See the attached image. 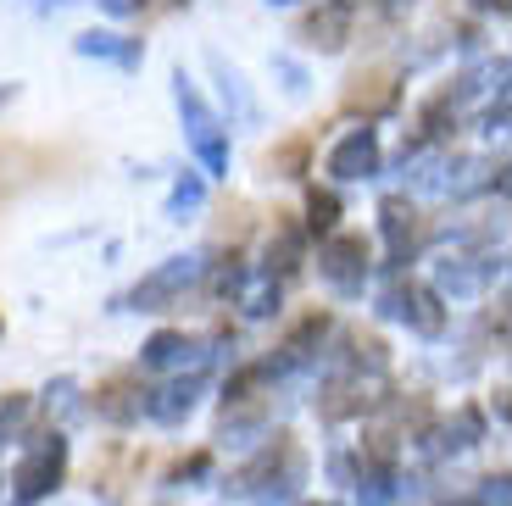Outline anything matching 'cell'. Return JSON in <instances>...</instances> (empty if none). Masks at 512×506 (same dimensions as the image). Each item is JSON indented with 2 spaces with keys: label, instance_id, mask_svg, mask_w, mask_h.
Wrapping results in <instances>:
<instances>
[{
  "label": "cell",
  "instance_id": "22",
  "mask_svg": "<svg viewBox=\"0 0 512 506\" xmlns=\"http://www.w3.org/2000/svg\"><path fill=\"white\" fill-rule=\"evenodd\" d=\"M318 506H334V501H318Z\"/></svg>",
  "mask_w": 512,
  "mask_h": 506
},
{
  "label": "cell",
  "instance_id": "10",
  "mask_svg": "<svg viewBox=\"0 0 512 506\" xmlns=\"http://www.w3.org/2000/svg\"><path fill=\"white\" fill-rule=\"evenodd\" d=\"M301 39L318 45V51H340L351 39V6H323V12H312L307 28H301Z\"/></svg>",
  "mask_w": 512,
  "mask_h": 506
},
{
  "label": "cell",
  "instance_id": "2",
  "mask_svg": "<svg viewBox=\"0 0 512 506\" xmlns=\"http://www.w3.org/2000/svg\"><path fill=\"white\" fill-rule=\"evenodd\" d=\"M201 273H206L201 256H167L162 267H151V273L134 284L128 306H140V312H162V306H173L190 284H201Z\"/></svg>",
  "mask_w": 512,
  "mask_h": 506
},
{
  "label": "cell",
  "instance_id": "19",
  "mask_svg": "<svg viewBox=\"0 0 512 506\" xmlns=\"http://www.w3.org/2000/svg\"><path fill=\"white\" fill-rule=\"evenodd\" d=\"M12 95H17V84H0V106L12 101Z\"/></svg>",
  "mask_w": 512,
  "mask_h": 506
},
{
  "label": "cell",
  "instance_id": "4",
  "mask_svg": "<svg viewBox=\"0 0 512 506\" xmlns=\"http://www.w3.org/2000/svg\"><path fill=\"white\" fill-rule=\"evenodd\" d=\"M62 468H67V440L62 434H45L34 451L17 462L12 484H17V501H39V495H51L62 484Z\"/></svg>",
  "mask_w": 512,
  "mask_h": 506
},
{
  "label": "cell",
  "instance_id": "1",
  "mask_svg": "<svg viewBox=\"0 0 512 506\" xmlns=\"http://www.w3.org/2000/svg\"><path fill=\"white\" fill-rule=\"evenodd\" d=\"M173 95H179V112H184V134H190V145H195V156H201V167L212 178H223L229 173V140H223V128H218V117H212V106L201 101V89L190 84V78H173Z\"/></svg>",
  "mask_w": 512,
  "mask_h": 506
},
{
  "label": "cell",
  "instance_id": "16",
  "mask_svg": "<svg viewBox=\"0 0 512 506\" xmlns=\"http://www.w3.org/2000/svg\"><path fill=\"white\" fill-rule=\"evenodd\" d=\"M78 51L84 56H117L123 67H140V45H117V34H84Z\"/></svg>",
  "mask_w": 512,
  "mask_h": 506
},
{
  "label": "cell",
  "instance_id": "20",
  "mask_svg": "<svg viewBox=\"0 0 512 506\" xmlns=\"http://www.w3.org/2000/svg\"><path fill=\"white\" fill-rule=\"evenodd\" d=\"M479 6H485V12H490V6H496V12H507V0H479Z\"/></svg>",
  "mask_w": 512,
  "mask_h": 506
},
{
  "label": "cell",
  "instance_id": "17",
  "mask_svg": "<svg viewBox=\"0 0 512 506\" xmlns=\"http://www.w3.org/2000/svg\"><path fill=\"white\" fill-rule=\"evenodd\" d=\"M240 306H245L251 317H268V312H279V284H273V279H262L256 290H245V295H240Z\"/></svg>",
  "mask_w": 512,
  "mask_h": 506
},
{
  "label": "cell",
  "instance_id": "14",
  "mask_svg": "<svg viewBox=\"0 0 512 506\" xmlns=\"http://www.w3.org/2000/svg\"><path fill=\"white\" fill-rule=\"evenodd\" d=\"M334 228H340V195L312 190V201H307V234H323V240H329Z\"/></svg>",
  "mask_w": 512,
  "mask_h": 506
},
{
  "label": "cell",
  "instance_id": "21",
  "mask_svg": "<svg viewBox=\"0 0 512 506\" xmlns=\"http://www.w3.org/2000/svg\"><path fill=\"white\" fill-rule=\"evenodd\" d=\"M273 6H295V0H273Z\"/></svg>",
  "mask_w": 512,
  "mask_h": 506
},
{
  "label": "cell",
  "instance_id": "3",
  "mask_svg": "<svg viewBox=\"0 0 512 506\" xmlns=\"http://www.w3.org/2000/svg\"><path fill=\"white\" fill-rule=\"evenodd\" d=\"M318 273L340 295H362V284H368V240L362 234H329L318 251Z\"/></svg>",
  "mask_w": 512,
  "mask_h": 506
},
{
  "label": "cell",
  "instance_id": "9",
  "mask_svg": "<svg viewBox=\"0 0 512 506\" xmlns=\"http://www.w3.org/2000/svg\"><path fill=\"white\" fill-rule=\"evenodd\" d=\"M201 356H206V351L190 340V334L162 329V334H151V340H145L140 362H145V367H184V362H201Z\"/></svg>",
  "mask_w": 512,
  "mask_h": 506
},
{
  "label": "cell",
  "instance_id": "12",
  "mask_svg": "<svg viewBox=\"0 0 512 506\" xmlns=\"http://www.w3.org/2000/svg\"><path fill=\"white\" fill-rule=\"evenodd\" d=\"M301 256H307V228H295V223L279 228V234L268 240V279L273 273H295Z\"/></svg>",
  "mask_w": 512,
  "mask_h": 506
},
{
  "label": "cell",
  "instance_id": "8",
  "mask_svg": "<svg viewBox=\"0 0 512 506\" xmlns=\"http://www.w3.org/2000/svg\"><path fill=\"white\" fill-rule=\"evenodd\" d=\"M195 395H201V373L162 384V390H156L151 401H145V412H151L156 423H184V418H190V406H195Z\"/></svg>",
  "mask_w": 512,
  "mask_h": 506
},
{
  "label": "cell",
  "instance_id": "15",
  "mask_svg": "<svg viewBox=\"0 0 512 506\" xmlns=\"http://www.w3.org/2000/svg\"><path fill=\"white\" fill-rule=\"evenodd\" d=\"M357 490H362V506H390V501H396V473L373 462V468H362Z\"/></svg>",
  "mask_w": 512,
  "mask_h": 506
},
{
  "label": "cell",
  "instance_id": "11",
  "mask_svg": "<svg viewBox=\"0 0 512 506\" xmlns=\"http://www.w3.org/2000/svg\"><path fill=\"white\" fill-rule=\"evenodd\" d=\"M140 406L145 401H134V379H106L101 390H95V412H101V418H112V423L140 418Z\"/></svg>",
  "mask_w": 512,
  "mask_h": 506
},
{
  "label": "cell",
  "instance_id": "18",
  "mask_svg": "<svg viewBox=\"0 0 512 506\" xmlns=\"http://www.w3.org/2000/svg\"><path fill=\"white\" fill-rule=\"evenodd\" d=\"M201 178H179V184H173V201H167V212L173 217H184V212H195V206H201Z\"/></svg>",
  "mask_w": 512,
  "mask_h": 506
},
{
  "label": "cell",
  "instance_id": "6",
  "mask_svg": "<svg viewBox=\"0 0 512 506\" xmlns=\"http://www.w3.org/2000/svg\"><path fill=\"white\" fill-rule=\"evenodd\" d=\"M323 167H329L340 184H351V178H373L379 173V134H373V128H351L346 140L329 151Z\"/></svg>",
  "mask_w": 512,
  "mask_h": 506
},
{
  "label": "cell",
  "instance_id": "7",
  "mask_svg": "<svg viewBox=\"0 0 512 506\" xmlns=\"http://www.w3.org/2000/svg\"><path fill=\"white\" fill-rule=\"evenodd\" d=\"M379 228H384V245H390V256H396V262H407V256H412V240H418V212H412V201L390 195V201L379 206Z\"/></svg>",
  "mask_w": 512,
  "mask_h": 506
},
{
  "label": "cell",
  "instance_id": "13",
  "mask_svg": "<svg viewBox=\"0 0 512 506\" xmlns=\"http://www.w3.org/2000/svg\"><path fill=\"white\" fill-rule=\"evenodd\" d=\"M479 434H485V418H479L474 406H462L457 418H451L446 429L435 434V451H462V445H474Z\"/></svg>",
  "mask_w": 512,
  "mask_h": 506
},
{
  "label": "cell",
  "instance_id": "5",
  "mask_svg": "<svg viewBox=\"0 0 512 506\" xmlns=\"http://www.w3.org/2000/svg\"><path fill=\"white\" fill-rule=\"evenodd\" d=\"M384 312L390 317H401L407 329H418V334H429L435 340L440 329H446V306H440V295L429 290V284H396V290L384 295Z\"/></svg>",
  "mask_w": 512,
  "mask_h": 506
}]
</instances>
